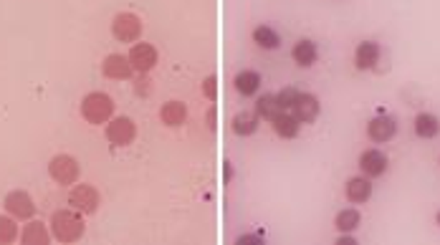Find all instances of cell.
<instances>
[{
    "mask_svg": "<svg viewBox=\"0 0 440 245\" xmlns=\"http://www.w3.org/2000/svg\"><path fill=\"white\" fill-rule=\"evenodd\" d=\"M355 243V238H339L337 240V245H352Z\"/></svg>",
    "mask_w": 440,
    "mask_h": 245,
    "instance_id": "28",
    "label": "cell"
},
{
    "mask_svg": "<svg viewBox=\"0 0 440 245\" xmlns=\"http://www.w3.org/2000/svg\"><path fill=\"white\" fill-rule=\"evenodd\" d=\"M127 58H130L132 69H137L139 74H147V71H152V69H155L157 51H155V46H149V43H135Z\"/></svg>",
    "mask_w": 440,
    "mask_h": 245,
    "instance_id": "8",
    "label": "cell"
},
{
    "mask_svg": "<svg viewBox=\"0 0 440 245\" xmlns=\"http://www.w3.org/2000/svg\"><path fill=\"white\" fill-rule=\"evenodd\" d=\"M291 111L301 124L314 122V119L319 116V99L314 97V94H301V91H298V97H296V102H294Z\"/></svg>",
    "mask_w": 440,
    "mask_h": 245,
    "instance_id": "11",
    "label": "cell"
},
{
    "mask_svg": "<svg viewBox=\"0 0 440 245\" xmlns=\"http://www.w3.org/2000/svg\"><path fill=\"white\" fill-rule=\"evenodd\" d=\"M296 97H298V91L296 89H281L279 94H276V104H279V109L281 111H286V109H291L294 106V102H296Z\"/></svg>",
    "mask_w": 440,
    "mask_h": 245,
    "instance_id": "26",
    "label": "cell"
},
{
    "mask_svg": "<svg viewBox=\"0 0 440 245\" xmlns=\"http://www.w3.org/2000/svg\"><path fill=\"white\" fill-rule=\"evenodd\" d=\"M111 111H114V102H111V97L104 94V91H91V94L84 97V102H81V116H84L89 124L109 122Z\"/></svg>",
    "mask_w": 440,
    "mask_h": 245,
    "instance_id": "2",
    "label": "cell"
},
{
    "mask_svg": "<svg viewBox=\"0 0 440 245\" xmlns=\"http://www.w3.org/2000/svg\"><path fill=\"white\" fill-rule=\"evenodd\" d=\"M387 155L380 152V149H367L359 155V167L367 177H380V174L387 172Z\"/></svg>",
    "mask_w": 440,
    "mask_h": 245,
    "instance_id": "10",
    "label": "cell"
},
{
    "mask_svg": "<svg viewBox=\"0 0 440 245\" xmlns=\"http://www.w3.org/2000/svg\"><path fill=\"white\" fill-rule=\"evenodd\" d=\"M235 91H238L240 97H256L261 89V74L259 71H240L235 76Z\"/></svg>",
    "mask_w": 440,
    "mask_h": 245,
    "instance_id": "18",
    "label": "cell"
},
{
    "mask_svg": "<svg viewBox=\"0 0 440 245\" xmlns=\"http://www.w3.org/2000/svg\"><path fill=\"white\" fill-rule=\"evenodd\" d=\"M185 116H188V109H185L182 102H167L160 109V119L167 124V127H180V124L185 122Z\"/></svg>",
    "mask_w": 440,
    "mask_h": 245,
    "instance_id": "19",
    "label": "cell"
},
{
    "mask_svg": "<svg viewBox=\"0 0 440 245\" xmlns=\"http://www.w3.org/2000/svg\"><path fill=\"white\" fill-rule=\"evenodd\" d=\"M135 134H137V127L130 116H117V119H111V122L106 124V139H109L111 144H117V147L132 144Z\"/></svg>",
    "mask_w": 440,
    "mask_h": 245,
    "instance_id": "6",
    "label": "cell"
},
{
    "mask_svg": "<svg viewBox=\"0 0 440 245\" xmlns=\"http://www.w3.org/2000/svg\"><path fill=\"white\" fill-rule=\"evenodd\" d=\"M6 210L13 215V218L28 220V218H33V213H36V205H33L31 195L23 192V190H15V192H8Z\"/></svg>",
    "mask_w": 440,
    "mask_h": 245,
    "instance_id": "9",
    "label": "cell"
},
{
    "mask_svg": "<svg viewBox=\"0 0 440 245\" xmlns=\"http://www.w3.org/2000/svg\"><path fill=\"white\" fill-rule=\"evenodd\" d=\"M202 94L207 99H215V76H207L205 84H202Z\"/></svg>",
    "mask_w": 440,
    "mask_h": 245,
    "instance_id": "27",
    "label": "cell"
},
{
    "mask_svg": "<svg viewBox=\"0 0 440 245\" xmlns=\"http://www.w3.org/2000/svg\"><path fill=\"white\" fill-rule=\"evenodd\" d=\"M359 223H362V215H359V210H355V207H347V210L337 213V218H334V225H337L339 232L357 230V227H359Z\"/></svg>",
    "mask_w": 440,
    "mask_h": 245,
    "instance_id": "20",
    "label": "cell"
},
{
    "mask_svg": "<svg viewBox=\"0 0 440 245\" xmlns=\"http://www.w3.org/2000/svg\"><path fill=\"white\" fill-rule=\"evenodd\" d=\"M132 64H130V58L122 56V53H111V56L104 58V64H102V74L106 78H130L132 76Z\"/></svg>",
    "mask_w": 440,
    "mask_h": 245,
    "instance_id": "12",
    "label": "cell"
},
{
    "mask_svg": "<svg viewBox=\"0 0 440 245\" xmlns=\"http://www.w3.org/2000/svg\"><path fill=\"white\" fill-rule=\"evenodd\" d=\"M279 111L281 109H279V104H276V94H263V97L259 99V104H256V114H259L261 119H268V122H271Z\"/></svg>",
    "mask_w": 440,
    "mask_h": 245,
    "instance_id": "24",
    "label": "cell"
},
{
    "mask_svg": "<svg viewBox=\"0 0 440 245\" xmlns=\"http://www.w3.org/2000/svg\"><path fill=\"white\" fill-rule=\"evenodd\" d=\"M317 56H319L317 43H314V41H309V38L296 41V43H294V48H291V58L296 61V66H301V69H309V66L317 64Z\"/></svg>",
    "mask_w": 440,
    "mask_h": 245,
    "instance_id": "15",
    "label": "cell"
},
{
    "mask_svg": "<svg viewBox=\"0 0 440 245\" xmlns=\"http://www.w3.org/2000/svg\"><path fill=\"white\" fill-rule=\"evenodd\" d=\"M111 33L114 38H119L122 43H132L142 36V20L137 18L135 13H119L111 23Z\"/></svg>",
    "mask_w": 440,
    "mask_h": 245,
    "instance_id": "5",
    "label": "cell"
},
{
    "mask_svg": "<svg viewBox=\"0 0 440 245\" xmlns=\"http://www.w3.org/2000/svg\"><path fill=\"white\" fill-rule=\"evenodd\" d=\"M253 41H256V46H261V48H266V51H273V48H279L281 46V36L273 28L268 26H259L256 31H253Z\"/></svg>",
    "mask_w": 440,
    "mask_h": 245,
    "instance_id": "21",
    "label": "cell"
},
{
    "mask_svg": "<svg viewBox=\"0 0 440 245\" xmlns=\"http://www.w3.org/2000/svg\"><path fill=\"white\" fill-rule=\"evenodd\" d=\"M377 61H380V46L375 41H362V43L357 46L355 51V64L359 71H369V69H375Z\"/></svg>",
    "mask_w": 440,
    "mask_h": 245,
    "instance_id": "14",
    "label": "cell"
},
{
    "mask_svg": "<svg viewBox=\"0 0 440 245\" xmlns=\"http://www.w3.org/2000/svg\"><path fill=\"white\" fill-rule=\"evenodd\" d=\"M99 202H102V197H99V192L91 188V185H76V188L69 192V205L84 215L97 213Z\"/></svg>",
    "mask_w": 440,
    "mask_h": 245,
    "instance_id": "4",
    "label": "cell"
},
{
    "mask_svg": "<svg viewBox=\"0 0 440 245\" xmlns=\"http://www.w3.org/2000/svg\"><path fill=\"white\" fill-rule=\"evenodd\" d=\"M344 195H347V200L355 202V205H364V202L372 197V182H369L367 174H364V177H352V180L347 182V188H344Z\"/></svg>",
    "mask_w": 440,
    "mask_h": 245,
    "instance_id": "13",
    "label": "cell"
},
{
    "mask_svg": "<svg viewBox=\"0 0 440 245\" xmlns=\"http://www.w3.org/2000/svg\"><path fill=\"white\" fill-rule=\"evenodd\" d=\"M18 235V227L11 218H0V243H13Z\"/></svg>",
    "mask_w": 440,
    "mask_h": 245,
    "instance_id": "25",
    "label": "cell"
},
{
    "mask_svg": "<svg viewBox=\"0 0 440 245\" xmlns=\"http://www.w3.org/2000/svg\"><path fill=\"white\" fill-rule=\"evenodd\" d=\"M435 220H438V225H440V213H438V218H435Z\"/></svg>",
    "mask_w": 440,
    "mask_h": 245,
    "instance_id": "29",
    "label": "cell"
},
{
    "mask_svg": "<svg viewBox=\"0 0 440 245\" xmlns=\"http://www.w3.org/2000/svg\"><path fill=\"white\" fill-rule=\"evenodd\" d=\"M51 227L53 238L61 240V243H76L86 230L84 218H81L78 210H56L51 215Z\"/></svg>",
    "mask_w": 440,
    "mask_h": 245,
    "instance_id": "1",
    "label": "cell"
},
{
    "mask_svg": "<svg viewBox=\"0 0 440 245\" xmlns=\"http://www.w3.org/2000/svg\"><path fill=\"white\" fill-rule=\"evenodd\" d=\"M23 245H46L48 243V232H46L43 223H28L23 235H20Z\"/></svg>",
    "mask_w": 440,
    "mask_h": 245,
    "instance_id": "22",
    "label": "cell"
},
{
    "mask_svg": "<svg viewBox=\"0 0 440 245\" xmlns=\"http://www.w3.org/2000/svg\"><path fill=\"white\" fill-rule=\"evenodd\" d=\"M78 172H81V169H78V162L69 155H59L48 162V174H51V180L59 182V185H74V182L78 180Z\"/></svg>",
    "mask_w": 440,
    "mask_h": 245,
    "instance_id": "3",
    "label": "cell"
},
{
    "mask_svg": "<svg viewBox=\"0 0 440 245\" xmlns=\"http://www.w3.org/2000/svg\"><path fill=\"white\" fill-rule=\"evenodd\" d=\"M271 127H273V132H276L279 136H284V139H294V136L298 134V127H301V122H298L294 114L279 111V114L271 119Z\"/></svg>",
    "mask_w": 440,
    "mask_h": 245,
    "instance_id": "17",
    "label": "cell"
},
{
    "mask_svg": "<svg viewBox=\"0 0 440 245\" xmlns=\"http://www.w3.org/2000/svg\"><path fill=\"white\" fill-rule=\"evenodd\" d=\"M395 132H397L395 119H392V116H387V114L375 116V119H372V122L367 124V136H369V139H372L375 144L390 142V139L395 136Z\"/></svg>",
    "mask_w": 440,
    "mask_h": 245,
    "instance_id": "7",
    "label": "cell"
},
{
    "mask_svg": "<svg viewBox=\"0 0 440 245\" xmlns=\"http://www.w3.org/2000/svg\"><path fill=\"white\" fill-rule=\"evenodd\" d=\"M259 119L261 116L253 111V114H238L233 116V132L240 136H251L253 132L259 130Z\"/></svg>",
    "mask_w": 440,
    "mask_h": 245,
    "instance_id": "23",
    "label": "cell"
},
{
    "mask_svg": "<svg viewBox=\"0 0 440 245\" xmlns=\"http://www.w3.org/2000/svg\"><path fill=\"white\" fill-rule=\"evenodd\" d=\"M413 130H415V134L420 136V139H435V136L440 134V119L435 114L420 111V114L415 116Z\"/></svg>",
    "mask_w": 440,
    "mask_h": 245,
    "instance_id": "16",
    "label": "cell"
}]
</instances>
